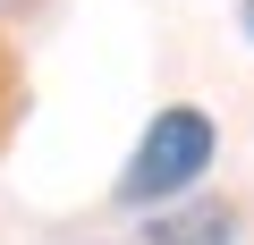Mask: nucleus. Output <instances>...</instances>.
<instances>
[{"label": "nucleus", "mask_w": 254, "mask_h": 245, "mask_svg": "<svg viewBox=\"0 0 254 245\" xmlns=\"http://www.w3.org/2000/svg\"><path fill=\"white\" fill-rule=\"evenodd\" d=\"M153 245H229V203H178V211H161L153 220Z\"/></svg>", "instance_id": "2"}, {"label": "nucleus", "mask_w": 254, "mask_h": 245, "mask_svg": "<svg viewBox=\"0 0 254 245\" xmlns=\"http://www.w3.org/2000/svg\"><path fill=\"white\" fill-rule=\"evenodd\" d=\"M203 169H212V118L178 101V110H161L153 127H144L136 161H127V178H119V203H170Z\"/></svg>", "instance_id": "1"}, {"label": "nucleus", "mask_w": 254, "mask_h": 245, "mask_svg": "<svg viewBox=\"0 0 254 245\" xmlns=\"http://www.w3.org/2000/svg\"><path fill=\"white\" fill-rule=\"evenodd\" d=\"M17 9H26V0H0V17H17Z\"/></svg>", "instance_id": "3"}, {"label": "nucleus", "mask_w": 254, "mask_h": 245, "mask_svg": "<svg viewBox=\"0 0 254 245\" xmlns=\"http://www.w3.org/2000/svg\"><path fill=\"white\" fill-rule=\"evenodd\" d=\"M246 34H254V0H246Z\"/></svg>", "instance_id": "4"}]
</instances>
